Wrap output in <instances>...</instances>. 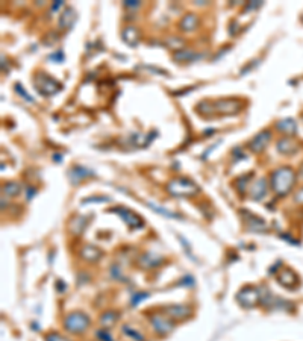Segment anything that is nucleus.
I'll return each instance as SVG.
<instances>
[{
  "label": "nucleus",
  "mask_w": 303,
  "mask_h": 341,
  "mask_svg": "<svg viewBox=\"0 0 303 341\" xmlns=\"http://www.w3.org/2000/svg\"><path fill=\"white\" fill-rule=\"evenodd\" d=\"M102 256H103V252H102V250L97 246L85 244L80 249V258L83 261H86V262H97Z\"/></svg>",
  "instance_id": "nucleus-11"
},
{
  "label": "nucleus",
  "mask_w": 303,
  "mask_h": 341,
  "mask_svg": "<svg viewBox=\"0 0 303 341\" xmlns=\"http://www.w3.org/2000/svg\"><path fill=\"white\" fill-rule=\"evenodd\" d=\"M150 326L155 331L156 335L159 337H167L168 334L173 332L175 329V320H171L168 315H161V314H153L150 317Z\"/></svg>",
  "instance_id": "nucleus-6"
},
{
  "label": "nucleus",
  "mask_w": 303,
  "mask_h": 341,
  "mask_svg": "<svg viewBox=\"0 0 303 341\" xmlns=\"http://www.w3.org/2000/svg\"><path fill=\"white\" fill-rule=\"evenodd\" d=\"M270 140H271V132L270 130H263V132H259L255 136V138L250 141L249 149L253 153H259V152H263L267 147V144L270 143Z\"/></svg>",
  "instance_id": "nucleus-10"
},
{
  "label": "nucleus",
  "mask_w": 303,
  "mask_h": 341,
  "mask_svg": "<svg viewBox=\"0 0 303 341\" xmlns=\"http://www.w3.org/2000/svg\"><path fill=\"white\" fill-rule=\"evenodd\" d=\"M127 8H138V6H141V3L140 2H135V0H132V2H126L124 3Z\"/></svg>",
  "instance_id": "nucleus-34"
},
{
  "label": "nucleus",
  "mask_w": 303,
  "mask_h": 341,
  "mask_svg": "<svg viewBox=\"0 0 303 341\" xmlns=\"http://www.w3.org/2000/svg\"><path fill=\"white\" fill-rule=\"evenodd\" d=\"M299 176L303 179V164H302V166H300V169H299Z\"/></svg>",
  "instance_id": "nucleus-35"
},
{
  "label": "nucleus",
  "mask_w": 303,
  "mask_h": 341,
  "mask_svg": "<svg viewBox=\"0 0 303 341\" xmlns=\"http://www.w3.org/2000/svg\"><path fill=\"white\" fill-rule=\"evenodd\" d=\"M96 335H97V338H99L100 341H114V338H113V335L110 334V331L105 329V328L99 329V331L96 332Z\"/></svg>",
  "instance_id": "nucleus-29"
},
{
  "label": "nucleus",
  "mask_w": 303,
  "mask_h": 341,
  "mask_svg": "<svg viewBox=\"0 0 303 341\" xmlns=\"http://www.w3.org/2000/svg\"><path fill=\"white\" fill-rule=\"evenodd\" d=\"M15 91H17V93H18L21 97H23L26 102H31V103L34 102V99H32V97L26 93V91L23 89V85H21V84H15Z\"/></svg>",
  "instance_id": "nucleus-31"
},
{
  "label": "nucleus",
  "mask_w": 303,
  "mask_h": 341,
  "mask_svg": "<svg viewBox=\"0 0 303 341\" xmlns=\"http://www.w3.org/2000/svg\"><path fill=\"white\" fill-rule=\"evenodd\" d=\"M294 202H296V203H299V205H302V207H303V187H302V188L296 193Z\"/></svg>",
  "instance_id": "nucleus-32"
},
{
  "label": "nucleus",
  "mask_w": 303,
  "mask_h": 341,
  "mask_svg": "<svg viewBox=\"0 0 303 341\" xmlns=\"http://www.w3.org/2000/svg\"><path fill=\"white\" fill-rule=\"evenodd\" d=\"M44 338H46V341H70L69 338H66L58 332H49Z\"/></svg>",
  "instance_id": "nucleus-30"
},
{
  "label": "nucleus",
  "mask_w": 303,
  "mask_h": 341,
  "mask_svg": "<svg viewBox=\"0 0 303 341\" xmlns=\"http://www.w3.org/2000/svg\"><path fill=\"white\" fill-rule=\"evenodd\" d=\"M297 281H299V278L296 276V273L293 270H290V268H284L277 275V282L280 285H284L285 288H294Z\"/></svg>",
  "instance_id": "nucleus-14"
},
{
  "label": "nucleus",
  "mask_w": 303,
  "mask_h": 341,
  "mask_svg": "<svg viewBox=\"0 0 303 341\" xmlns=\"http://www.w3.org/2000/svg\"><path fill=\"white\" fill-rule=\"evenodd\" d=\"M77 15H76V11L73 8H67L64 9V12L61 14L59 17V28L61 29H67V28H72L73 23L76 21Z\"/></svg>",
  "instance_id": "nucleus-15"
},
{
  "label": "nucleus",
  "mask_w": 303,
  "mask_h": 341,
  "mask_svg": "<svg viewBox=\"0 0 303 341\" xmlns=\"http://www.w3.org/2000/svg\"><path fill=\"white\" fill-rule=\"evenodd\" d=\"M178 26L182 32H192V31H196L199 28V17L196 14H185L181 21L178 23Z\"/></svg>",
  "instance_id": "nucleus-12"
},
{
  "label": "nucleus",
  "mask_w": 303,
  "mask_h": 341,
  "mask_svg": "<svg viewBox=\"0 0 303 341\" xmlns=\"http://www.w3.org/2000/svg\"><path fill=\"white\" fill-rule=\"evenodd\" d=\"M253 174L250 173V174H244V176H241V177H238L236 179V188L240 190V193H244V190H246V187L249 188V180H250V177H252Z\"/></svg>",
  "instance_id": "nucleus-26"
},
{
  "label": "nucleus",
  "mask_w": 303,
  "mask_h": 341,
  "mask_svg": "<svg viewBox=\"0 0 303 341\" xmlns=\"http://www.w3.org/2000/svg\"><path fill=\"white\" fill-rule=\"evenodd\" d=\"M62 325H64V328H66L67 332H70L73 335H80V334L86 332V329L90 328L91 320H90V317L86 314H83L80 311H73L69 315H66Z\"/></svg>",
  "instance_id": "nucleus-3"
},
{
  "label": "nucleus",
  "mask_w": 303,
  "mask_h": 341,
  "mask_svg": "<svg viewBox=\"0 0 303 341\" xmlns=\"http://www.w3.org/2000/svg\"><path fill=\"white\" fill-rule=\"evenodd\" d=\"M235 299L243 308H255L261 303V291L255 287H244L238 291Z\"/></svg>",
  "instance_id": "nucleus-5"
},
{
  "label": "nucleus",
  "mask_w": 303,
  "mask_h": 341,
  "mask_svg": "<svg viewBox=\"0 0 303 341\" xmlns=\"http://www.w3.org/2000/svg\"><path fill=\"white\" fill-rule=\"evenodd\" d=\"M34 85L38 89V93L41 96H53L56 94L58 91L61 89V84L58 81H55L53 78H50L47 73H38L34 78Z\"/></svg>",
  "instance_id": "nucleus-4"
},
{
  "label": "nucleus",
  "mask_w": 303,
  "mask_h": 341,
  "mask_svg": "<svg viewBox=\"0 0 303 341\" xmlns=\"http://www.w3.org/2000/svg\"><path fill=\"white\" fill-rule=\"evenodd\" d=\"M197 58H202L200 55L197 53H194L192 50L189 49H182V50H178L175 55H173V59L178 61V62H191L194 59H197Z\"/></svg>",
  "instance_id": "nucleus-21"
},
{
  "label": "nucleus",
  "mask_w": 303,
  "mask_h": 341,
  "mask_svg": "<svg viewBox=\"0 0 303 341\" xmlns=\"http://www.w3.org/2000/svg\"><path fill=\"white\" fill-rule=\"evenodd\" d=\"M20 191H21V185L18 182H8V184H5L2 188V193L6 197H17Z\"/></svg>",
  "instance_id": "nucleus-22"
},
{
  "label": "nucleus",
  "mask_w": 303,
  "mask_h": 341,
  "mask_svg": "<svg viewBox=\"0 0 303 341\" xmlns=\"http://www.w3.org/2000/svg\"><path fill=\"white\" fill-rule=\"evenodd\" d=\"M91 174H93V171L86 170V169H83V167H79V166H75V167L69 171V177H70V180L73 182V184H77V182H80L83 177H88V176H91Z\"/></svg>",
  "instance_id": "nucleus-20"
},
{
  "label": "nucleus",
  "mask_w": 303,
  "mask_h": 341,
  "mask_svg": "<svg viewBox=\"0 0 303 341\" xmlns=\"http://www.w3.org/2000/svg\"><path fill=\"white\" fill-rule=\"evenodd\" d=\"M121 37H123V41L127 44V45H137L138 40H140V32L135 26H126L121 32Z\"/></svg>",
  "instance_id": "nucleus-16"
},
{
  "label": "nucleus",
  "mask_w": 303,
  "mask_h": 341,
  "mask_svg": "<svg viewBox=\"0 0 303 341\" xmlns=\"http://www.w3.org/2000/svg\"><path fill=\"white\" fill-rule=\"evenodd\" d=\"M249 194L253 200H261L267 194V180L265 179H259L250 185Z\"/></svg>",
  "instance_id": "nucleus-13"
},
{
  "label": "nucleus",
  "mask_w": 303,
  "mask_h": 341,
  "mask_svg": "<svg viewBox=\"0 0 303 341\" xmlns=\"http://www.w3.org/2000/svg\"><path fill=\"white\" fill-rule=\"evenodd\" d=\"M113 213L118 214V215L124 220V223H126L129 227H131V229H137V227H141V226H143L141 217H140L138 214H135L134 211H131V210H127V208H115V210H113Z\"/></svg>",
  "instance_id": "nucleus-9"
},
{
  "label": "nucleus",
  "mask_w": 303,
  "mask_h": 341,
  "mask_svg": "<svg viewBox=\"0 0 303 341\" xmlns=\"http://www.w3.org/2000/svg\"><path fill=\"white\" fill-rule=\"evenodd\" d=\"M197 112L200 114V116L203 117H209L212 116V114L215 112V108H214V103L209 102V100H203L197 105Z\"/></svg>",
  "instance_id": "nucleus-23"
},
{
  "label": "nucleus",
  "mask_w": 303,
  "mask_h": 341,
  "mask_svg": "<svg viewBox=\"0 0 303 341\" xmlns=\"http://www.w3.org/2000/svg\"><path fill=\"white\" fill-rule=\"evenodd\" d=\"M147 205H149V207H150L152 210H153V211H156V213H159V214H162V215H165V217H170V218H178V217H179L176 213H170V211H167V210H164V208L158 207V205L152 203V202H149Z\"/></svg>",
  "instance_id": "nucleus-27"
},
{
  "label": "nucleus",
  "mask_w": 303,
  "mask_h": 341,
  "mask_svg": "<svg viewBox=\"0 0 303 341\" xmlns=\"http://www.w3.org/2000/svg\"><path fill=\"white\" fill-rule=\"evenodd\" d=\"M75 224H76V227H73V229H70V232H72V234H75V235H80V234H82V231L85 229V226H86V220H85V217H76V218L70 220L69 226H75Z\"/></svg>",
  "instance_id": "nucleus-25"
},
{
  "label": "nucleus",
  "mask_w": 303,
  "mask_h": 341,
  "mask_svg": "<svg viewBox=\"0 0 303 341\" xmlns=\"http://www.w3.org/2000/svg\"><path fill=\"white\" fill-rule=\"evenodd\" d=\"M162 312L171 320H187L192 315V308L187 305H168L162 308Z\"/></svg>",
  "instance_id": "nucleus-7"
},
{
  "label": "nucleus",
  "mask_w": 303,
  "mask_h": 341,
  "mask_svg": "<svg viewBox=\"0 0 303 341\" xmlns=\"http://www.w3.org/2000/svg\"><path fill=\"white\" fill-rule=\"evenodd\" d=\"M117 320H118V312H115V311H106V312H103V314L100 315V318H99L100 325H102L105 329L113 328V326L117 323Z\"/></svg>",
  "instance_id": "nucleus-19"
},
{
  "label": "nucleus",
  "mask_w": 303,
  "mask_h": 341,
  "mask_svg": "<svg viewBox=\"0 0 303 341\" xmlns=\"http://www.w3.org/2000/svg\"><path fill=\"white\" fill-rule=\"evenodd\" d=\"M167 191L173 197H192L199 194L200 188L188 177H175L167 184Z\"/></svg>",
  "instance_id": "nucleus-2"
},
{
  "label": "nucleus",
  "mask_w": 303,
  "mask_h": 341,
  "mask_svg": "<svg viewBox=\"0 0 303 341\" xmlns=\"http://www.w3.org/2000/svg\"><path fill=\"white\" fill-rule=\"evenodd\" d=\"M297 144L293 141V138H290V136H287V138H280L277 141V150L280 153H284V155H293L297 152Z\"/></svg>",
  "instance_id": "nucleus-17"
},
{
  "label": "nucleus",
  "mask_w": 303,
  "mask_h": 341,
  "mask_svg": "<svg viewBox=\"0 0 303 341\" xmlns=\"http://www.w3.org/2000/svg\"><path fill=\"white\" fill-rule=\"evenodd\" d=\"M214 108L219 114L229 116V114L240 112V109L243 108V103L240 100H235V99H220L217 102H214Z\"/></svg>",
  "instance_id": "nucleus-8"
},
{
  "label": "nucleus",
  "mask_w": 303,
  "mask_h": 341,
  "mask_svg": "<svg viewBox=\"0 0 303 341\" xmlns=\"http://www.w3.org/2000/svg\"><path fill=\"white\" fill-rule=\"evenodd\" d=\"M147 298V294L146 293H143V294H137V298H135V300H132V306H137V302H141L143 299H146Z\"/></svg>",
  "instance_id": "nucleus-33"
},
{
  "label": "nucleus",
  "mask_w": 303,
  "mask_h": 341,
  "mask_svg": "<svg viewBox=\"0 0 303 341\" xmlns=\"http://www.w3.org/2000/svg\"><path fill=\"white\" fill-rule=\"evenodd\" d=\"M121 331H123V334H124L127 338H131V340H134V341H144V335H143L138 329H135V328H132V326L124 325Z\"/></svg>",
  "instance_id": "nucleus-24"
},
{
  "label": "nucleus",
  "mask_w": 303,
  "mask_h": 341,
  "mask_svg": "<svg viewBox=\"0 0 303 341\" xmlns=\"http://www.w3.org/2000/svg\"><path fill=\"white\" fill-rule=\"evenodd\" d=\"M296 177L297 176H296L294 170L290 167H280V169L274 170L270 176V187H271L273 193L277 197L287 196L294 187Z\"/></svg>",
  "instance_id": "nucleus-1"
},
{
  "label": "nucleus",
  "mask_w": 303,
  "mask_h": 341,
  "mask_svg": "<svg viewBox=\"0 0 303 341\" xmlns=\"http://www.w3.org/2000/svg\"><path fill=\"white\" fill-rule=\"evenodd\" d=\"M276 129L280 130L282 133H285V135L293 136V135H296V132H297V125L294 123V120L285 119V120H280V122L276 123Z\"/></svg>",
  "instance_id": "nucleus-18"
},
{
  "label": "nucleus",
  "mask_w": 303,
  "mask_h": 341,
  "mask_svg": "<svg viewBox=\"0 0 303 341\" xmlns=\"http://www.w3.org/2000/svg\"><path fill=\"white\" fill-rule=\"evenodd\" d=\"M167 45L171 49H175V50H181V47L184 45V40L178 41L175 37H170V38H167Z\"/></svg>",
  "instance_id": "nucleus-28"
}]
</instances>
